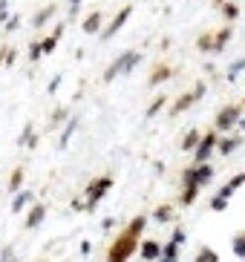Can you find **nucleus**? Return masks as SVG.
I'll return each mask as SVG.
<instances>
[{
    "label": "nucleus",
    "mask_w": 245,
    "mask_h": 262,
    "mask_svg": "<svg viewBox=\"0 0 245 262\" xmlns=\"http://www.w3.org/2000/svg\"><path fill=\"white\" fill-rule=\"evenodd\" d=\"M130 15H133V6H121L116 18H113V21L107 23V29L101 32V38L107 41V38H113V35H118V32H121V26H124V23L130 21Z\"/></svg>",
    "instance_id": "7"
},
{
    "label": "nucleus",
    "mask_w": 245,
    "mask_h": 262,
    "mask_svg": "<svg viewBox=\"0 0 245 262\" xmlns=\"http://www.w3.org/2000/svg\"><path fill=\"white\" fill-rule=\"evenodd\" d=\"M231 35H233L231 26H225V29H219V32L213 35V52H222V49H225V44L231 41Z\"/></svg>",
    "instance_id": "14"
},
{
    "label": "nucleus",
    "mask_w": 245,
    "mask_h": 262,
    "mask_svg": "<svg viewBox=\"0 0 245 262\" xmlns=\"http://www.w3.org/2000/svg\"><path fill=\"white\" fill-rule=\"evenodd\" d=\"M164 259H176V242H170V245L164 248Z\"/></svg>",
    "instance_id": "33"
},
{
    "label": "nucleus",
    "mask_w": 245,
    "mask_h": 262,
    "mask_svg": "<svg viewBox=\"0 0 245 262\" xmlns=\"http://www.w3.org/2000/svg\"><path fill=\"white\" fill-rule=\"evenodd\" d=\"M202 95H205V84L199 81L196 87H193V92H185V95H179V101H176L173 107H170V113L179 115V113H185V110H190V107H193V104H196L199 98H202Z\"/></svg>",
    "instance_id": "6"
},
{
    "label": "nucleus",
    "mask_w": 245,
    "mask_h": 262,
    "mask_svg": "<svg viewBox=\"0 0 245 262\" xmlns=\"http://www.w3.org/2000/svg\"><path fill=\"white\" fill-rule=\"evenodd\" d=\"M236 147H239V138H216V150L222 156H231Z\"/></svg>",
    "instance_id": "15"
},
{
    "label": "nucleus",
    "mask_w": 245,
    "mask_h": 262,
    "mask_svg": "<svg viewBox=\"0 0 245 262\" xmlns=\"http://www.w3.org/2000/svg\"><path fill=\"white\" fill-rule=\"evenodd\" d=\"M55 12H58V9H55V6L49 3L47 9H41V12L35 15V18H32V26H35V29H44V23H49L52 18H55Z\"/></svg>",
    "instance_id": "12"
},
{
    "label": "nucleus",
    "mask_w": 245,
    "mask_h": 262,
    "mask_svg": "<svg viewBox=\"0 0 245 262\" xmlns=\"http://www.w3.org/2000/svg\"><path fill=\"white\" fill-rule=\"evenodd\" d=\"M6 262H15V259H12V251H6Z\"/></svg>",
    "instance_id": "38"
},
{
    "label": "nucleus",
    "mask_w": 245,
    "mask_h": 262,
    "mask_svg": "<svg viewBox=\"0 0 245 262\" xmlns=\"http://www.w3.org/2000/svg\"><path fill=\"white\" fill-rule=\"evenodd\" d=\"M0 6H6V0H0Z\"/></svg>",
    "instance_id": "39"
},
{
    "label": "nucleus",
    "mask_w": 245,
    "mask_h": 262,
    "mask_svg": "<svg viewBox=\"0 0 245 262\" xmlns=\"http://www.w3.org/2000/svg\"><path fill=\"white\" fill-rule=\"evenodd\" d=\"M239 115H242V107H239V104L222 107L219 115H216V121H213V127H216V130H222V133H228V130H233V127H236Z\"/></svg>",
    "instance_id": "3"
},
{
    "label": "nucleus",
    "mask_w": 245,
    "mask_h": 262,
    "mask_svg": "<svg viewBox=\"0 0 245 262\" xmlns=\"http://www.w3.org/2000/svg\"><path fill=\"white\" fill-rule=\"evenodd\" d=\"M29 199H32L29 193H18V196H15V202H12V210H15V213H21V207H24Z\"/></svg>",
    "instance_id": "22"
},
{
    "label": "nucleus",
    "mask_w": 245,
    "mask_h": 262,
    "mask_svg": "<svg viewBox=\"0 0 245 262\" xmlns=\"http://www.w3.org/2000/svg\"><path fill=\"white\" fill-rule=\"evenodd\" d=\"M196 46L202 49V52H213V35L210 32H205V35H199V41H196Z\"/></svg>",
    "instance_id": "18"
},
{
    "label": "nucleus",
    "mask_w": 245,
    "mask_h": 262,
    "mask_svg": "<svg viewBox=\"0 0 245 262\" xmlns=\"http://www.w3.org/2000/svg\"><path fill=\"white\" fill-rule=\"evenodd\" d=\"M78 3H81V0H70V6H72V12L78 9Z\"/></svg>",
    "instance_id": "37"
},
{
    "label": "nucleus",
    "mask_w": 245,
    "mask_h": 262,
    "mask_svg": "<svg viewBox=\"0 0 245 262\" xmlns=\"http://www.w3.org/2000/svg\"><path fill=\"white\" fill-rule=\"evenodd\" d=\"M21 184H24V170H21V167H18V170L12 173V179H9V190H18V187H21Z\"/></svg>",
    "instance_id": "21"
},
{
    "label": "nucleus",
    "mask_w": 245,
    "mask_h": 262,
    "mask_svg": "<svg viewBox=\"0 0 245 262\" xmlns=\"http://www.w3.org/2000/svg\"><path fill=\"white\" fill-rule=\"evenodd\" d=\"M173 242H176V245H182V242H185V230H182V228H176V233H173Z\"/></svg>",
    "instance_id": "34"
},
{
    "label": "nucleus",
    "mask_w": 245,
    "mask_h": 262,
    "mask_svg": "<svg viewBox=\"0 0 245 262\" xmlns=\"http://www.w3.org/2000/svg\"><path fill=\"white\" fill-rule=\"evenodd\" d=\"M170 75H173V69L167 67V64H159V67L150 72V87H156V84H164V81H170Z\"/></svg>",
    "instance_id": "11"
},
{
    "label": "nucleus",
    "mask_w": 245,
    "mask_h": 262,
    "mask_svg": "<svg viewBox=\"0 0 245 262\" xmlns=\"http://www.w3.org/2000/svg\"><path fill=\"white\" fill-rule=\"evenodd\" d=\"M110 187H113V176H98L95 182H90V187H87V207L98 205Z\"/></svg>",
    "instance_id": "4"
},
{
    "label": "nucleus",
    "mask_w": 245,
    "mask_h": 262,
    "mask_svg": "<svg viewBox=\"0 0 245 262\" xmlns=\"http://www.w3.org/2000/svg\"><path fill=\"white\" fill-rule=\"evenodd\" d=\"M101 23H104V12H101V9L90 12V15L84 18V32H87V35H93V32H101Z\"/></svg>",
    "instance_id": "9"
},
{
    "label": "nucleus",
    "mask_w": 245,
    "mask_h": 262,
    "mask_svg": "<svg viewBox=\"0 0 245 262\" xmlns=\"http://www.w3.org/2000/svg\"><path fill=\"white\" fill-rule=\"evenodd\" d=\"M216 130H208V133H205V136L199 138V144L196 147H193V156H196V164L199 161H208L210 159V153H213V150H216Z\"/></svg>",
    "instance_id": "5"
},
{
    "label": "nucleus",
    "mask_w": 245,
    "mask_h": 262,
    "mask_svg": "<svg viewBox=\"0 0 245 262\" xmlns=\"http://www.w3.org/2000/svg\"><path fill=\"white\" fill-rule=\"evenodd\" d=\"M35 136V133H32V124H26L24 127V133H21V136H18V144H21V147H26V144H29V138Z\"/></svg>",
    "instance_id": "24"
},
{
    "label": "nucleus",
    "mask_w": 245,
    "mask_h": 262,
    "mask_svg": "<svg viewBox=\"0 0 245 262\" xmlns=\"http://www.w3.org/2000/svg\"><path fill=\"white\" fill-rule=\"evenodd\" d=\"M44 216H47V207L38 202V205L29 210V216H26V228H38V225L44 222Z\"/></svg>",
    "instance_id": "13"
},
{
    "label": "nucleus",
    "mask_w": 245,
    "mask_h": 262,
    "mask_svg": "<svg viewBox=\"0 0 245 262\" xmlns=\"http://www.w3.org/2000/svg\"><path fill=\"white\" fill-rule=\"evenodd\" d=\"M61 32H64V23L55 26V32L41 41V55H52V52H55V46H58V41H61Z\"/></svg>",
    "instance_id": "10"
},
{
    "label": "nucleus",
    "mask_w": 245,
    "mask_h": 262,
    "mask_svg": "<svg viewBox=\"0 0 245 262\" xmlns=\"http://www.w3.org/2000/svg\"><path fill=\"white\" fill-rule=\"evenodd\" d=\"M222 15H225V21H233V18L239 15V9H236L233 3H225V6H222Z\"/></svg>",
    "instance_id": "25"
},
{
    "label": "nucleus",
    "mask_w": 245,
    "mask_h": 262,
    "mask_svg": "<svg viewBox=\"0 0 245 262\" xmlns=\"http://www.w3.org/2000/svg\"><path fill=\"white\" fill-rule=\"evenodd\" d=\"M210 207H213V210H225V207H228V199H222V196H216V199L210 202Z\"/></svg>",
    "instance_id": "31"
},
{
    "label": "nucleus",
    "mask_w": 245,
    "mask_h": 262,
    "mask_svg": "<svg viewBox=\"0 0 245 262\" xmlns=\"http://www.w3.org/2000/svg\"><path fill=\"white\" fill-rule=\"evenodd\" d=\"M72 133H75V121H70V127L64 130V136H61V147H67V141L72 138Z\"/></svg>",
    "instance_id": "28"
},
{
    "label": "nucleus",
    "mask_w": 245,
    "mask_h": 262,
    "mask_svg": "<svg viewBox=\"0 0 245 262\" xmlns=\"http://www.w3.org/2000/svg\"><path fill=\"white\" fill-rule=\"evenodd\" d=\"M139 61H141V55H139V52H133V49H130V52H121V55L104 69V81H107V84H113L118 75H130L133 69L139 67Z\"/></svg>",
    "instance_id": "2"
},
{
    "label": "nucleus",
    "mask_w": 245,
    "mask_h": 262,
    "mask_svg": "<svg viewBox=\"0 0 245 262\" xmlns=\"http://www.w3.org/2000/svg\"><path fill=\"white\" fill-rule=\"evenodd\" d=\"M156 219H159V222H170V219H173V207L170 205L156 207Z\"/></svg>",
    "instance_id": "19"
},
{
    "label": "nucleus",
    "mask_w": 245,
    "mask_h": 262,
    "mask_svg": "<svg viewBox=\"0 0 245 262\" xmlns=\"http://www.w3.org/2000/svg\"><path fill=\"white\" fill-rule=\"evenodd\" d=\"M190 170H193V184H199V187H202V184H208L210 179H213V173H216L208 161H199L196 167H190Z\"/></svg>",
    "instance_id": "8"
},
{
    "label": "nucleus",
    "mask_w": 245,
    "mask_h": 262,
    "mask_svg": "<svg viewBox=\"0 0 245 262\" xmlns=\"http://www.w3.org/2000/svg\"><path fill=\"white\" fill-rule=\"evenodd\" d=\"M9 21V9H6V6H0V23H6Z\"/></svg>",
    "instance_id": "35"
},
{
    "label": "nucleus",
    "mask_w": 245,
    "mask_h": 262,
    "mask_svg": "<svg viewBox=\"0 0 245 262\" xmlns=\"http://www.w3.org/2000/svg\"><path fill=\"white\" fill-rule=\"evenodd\" d=\"M144 222H147L144 216H136L127 225L124 233H118V239L113 242V248H110V253H107V262H127L130 256L136 253V248H139V236H141V230H144Z\"/></svg>",
    "instance_id": "1"
},
{
    "label": "nucleus",
    "mask_w": 245,
    "mask_h": 262,
    "mask_svg": "<svg viewBox=\"0 0 245 262\" xmlns=\"http://www.w3.org/2000/svg\"><path fill=\"white\" fill-rule=\"evenodd\" d=\"M196 193H199V184H187V187H185V196H182V205H190V202L196 199Z\"/></svg>",
    "instance_id": "20"
},
{
    "label": "nucleus",
    "mask_w": 245,
    "mask_h": 262,
    "mask_svg": "<svg viewBox=\"0 0 245 262\" xmlns=\"http://www.w3.org/2000/svg\"><path fill=\"white\" fill-rule=\"evenodd\" d=\"M18 26H21V15H12V18L6 21V32H15Z\"/></svg>",
    "instance_id": "30"
},
{
    "label": "nucleus",
    "mask_w": 245,
    "mask_h": 262,
    "mask_svg": "<svg viewBox=\"0 0 245 262\" xmlns=\"http://www.w3.org/2000/svg\"><path fill=\"white\" fill-rule=\"evenodd\" d=\"M242 184H245V173H236L231 182H228V187H231V190H236V187H242Z\"/></svg>",
    "instance_id": "29"
},
{
    "label": "nucleus",
    "mask_w": 245,
    "mask_h": 262,
    "mask_svg": "<svg viewBox=\"0 0 245 262\" xmlns=\"http://www.w3.org/2000/svg\"><path fill=\"white\" fill-rule=\"evenodd\" d=\"M159 253H162V248H159V242H144V245H141V256H144V259H156V256H159Z\"/></svg>",
    "instance_id": "16"
},
{
    "label": "nucleus",
    "mask_w": 245,
    "mask_h": 262,
    "mask_svg": "<svg viewBox=\"0 0 245 262\" xmlns=\"http://www.w3.org/2000/svg\"><path fill=\"white\" fill-rule=\"evenodd\" d=\"M29 61H41V41H32V46H29Z\"/></svg>",
    "instance_id": "27"
},
{
    "label": "nucleus",
    "mask_w": 245,
    "mask_h": 262,
    "mask_svg": "<svg viewBox=\"0 0 245 262\" xmlns=\"http://www.w3.org/2000/svg\"><path fill=\"white\" fill-rule=\"evenodd\" d=\"M196 262H216V251H210V248H202L196 256Z\"/></svg>",
    "instance_id": "23"
},
{
    "label": "nucleus",
    "mask_w": 245,
    "mask_h": 262,
    "mask_svg": "<svg viewBox=\"0 0 245 262\" xmlns=\"http://www.w3.org/2000/svg\"><path fill=\"white\" fill-rule=\"evenodd\" d=\"M233 248H236V253H239V256H245V236H236Z\"/></svg>",
    "instance_id": "32"
},
{
    "label": "nucleus",
    "mask_w": 245,
    "mask_h": 262,
    "mask_svg": "<svg viewBox=\"0 0 245 262\" xmlns=\"http://www.w3.org/2000/svg\"><path fill=\"white\" fill-rule=\"evenodd\" d=\"M236 127H239V130H245V118H242V115H239V121H236Z\"/></svg>",
    "instance_id": "36"
},
{
    "label": "nucleus",
    "mask_w": 245,
    "mask_h": 262,
    "mask_svg": "<svg viewBox=\"0 0 245 262\" xmlns=\"http://www.w3.org/2000/svg\"><path fill=\"white\" fill-rule=\"evenodd\" d=\"M199 138H202V133H199V130H190V133L182 138V150H193L199 144Z\"/></svg>",
    "instance_id": "17"
},
{
    "label": "nucleus",
    "mask_w": 245,
    "mask_h": 262,
    "mask_svg": "<svg viewBox=\"0 0 245 262\" xmlns=\"http://www.w3.org/2000/svg\"><path fill=\"white\" fill-rule=\"evenodd\" d=\"M164 101H167V98H164V95H159V98H156V101L147 107V115H156V113H159V110L164 107Z\"/></svg>",
    "instance_id": "26"
}]
</instances>
